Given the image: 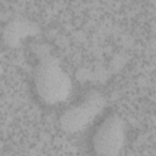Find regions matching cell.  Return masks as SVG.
Instances as JSON below:
<instances>
[{
    "label": "cell",
    "mask_w": 156,
    "mask_h": 156,
    "mask_svg": "<svg viewBox=\"0 0 156 156\" xmlns=\"http://www.w3.org/2000/svg\"><path fill=\"white\" fill-rule=\"evenodd\" d=\"M34 89L38 98L48 105L61 104L72 91V80L57 58L46 55L39 60L34 71Z\"/></svg>",
    "instance_id": "obj_1"
},
{
    "label": "cell",
    "mask_w": 156,
    "mask_h": 156,
    "mask_svg": "<svg viewBox=\"0 0 156 156\" xmlns=\"http://www.w3.org/2000/svg\"><path fill=\"white\" fill-rule=\"evenodd\" d=\"M127 139L124 119L117 113H110L96 127L91 145L98 155H117L122 151Z\"/></svg>",
    "instance_id": "obj_3"
},
{
    "label": "cell",
    "mask_w": 156,
    "mask_h": 156,
    "mask_svg": "<svg viewBox=\"0 0 156 156\" xmlns=\"http://www.w3.org/2000/svg\"><path fill=\"white\" fill-rule=\"evenodd\" d=\"M105 105V96L98 90H90L62 112L60 124L68 133L82 132L101 115Z\"/></svg>",
    "instance_id": "obj_2"
}]
</instances>
